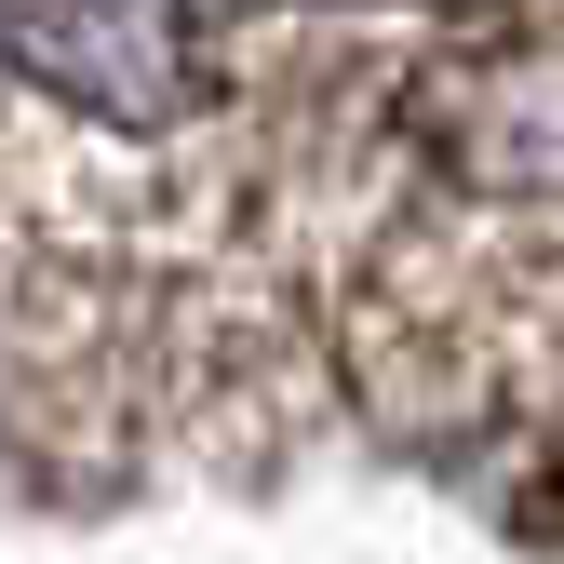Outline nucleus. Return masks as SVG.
<instances>
[{"label": "nucleus", "instance_id": "1", "mask_svg": "<svg viewBox=\"0 0 564 564\" xmlns=\"http://www.w3.org/2000/svg\"><path fill=\"white\" fill-rule=\"evenodd\" d=\"M431 14L0 0V390L82 457H269Z\"/></svg>", "mask_w": 564, "mask_h": 564}, {"label": "nucleus", "instance_id": "2", "mask_svg": "<svg viewBox=\"0 0 564 564\" xmlns=\"http://www.w3.org/2000/svg\"><path fill=\"white\" fill-rule=\"evenodd\" d=\"M336 377L390 444L564 498V0L416 28L336 269Z\"/></svg>", "mask_w": 564, "mask_h": 564}]
</instances>
